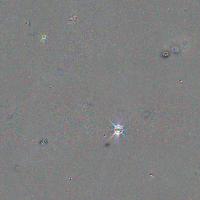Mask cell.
Wrapping results in <instances>:
<instances>
[{"mask_svg": "<svg viewBox=\"0 0 200 200\" xmlns=\"http://www.w3.org/2000/svg\"><path fill=\"white\" fill-rule=\"evenodd\" d=\"M110 122L112 123V124L114 126L113 128L110 129V131H114V134L112 135V136L111 138L114 137V136L115 137H116V138H118V137H120V136L121 135H122L124 136L125 137H125V134H124V131H125V126L124 125H121L120 123H118V124H115V123L112 122L111 121H110Z\"/></svg>", "mask_w": 200, "mask_h": 200, "instance_id": "6da1fadb", "label": "cell"}]
</instances>
